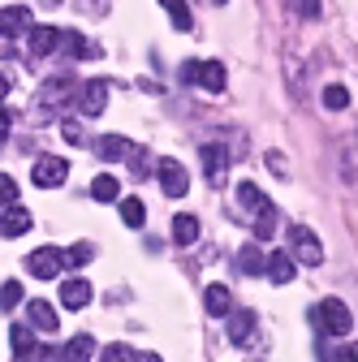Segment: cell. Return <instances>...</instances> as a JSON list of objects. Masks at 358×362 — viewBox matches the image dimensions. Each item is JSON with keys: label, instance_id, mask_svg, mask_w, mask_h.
Masks as SVG:
<instances>
[{"label": "cell", "instance_id": "obj_1", "mask_svg": "<svg viewBox=\"0 0 358 362\" xmlns=\"http://www.w3.org/2000/svg\"><path fill=\"white\" fill-rule=\"evenodd\" d=\"M316 324H320V332H328V337H350V332H354V315H350V306H345L341 298H324V302L316 306Z\"/></svg>", "mask_w": 358, "mask_h": 362}, {"label": "cell", "instance_id": "obj_2", "mask_svg": "<svg viewBox=\"0 0 358 362\" xmlns=\"http://www.w3.org/2000/svg\"><path fill=\"white\" fill-rule=\"evenodd\" d=\"M182 82H195V86L212 90V95H220V90H225V65L220 61H186Z\"/></svg>", "mask_w": 358, "mask_h": 362}, {"label": "cell", "instance_id": "obj_3", "mask_svg": "<svg viewBox=\"0 0 358 362\" xmlns=\"http://www.w3.org/2000/svg\"><path fill=\"white\" fill-rule=\"evenodd\" d=\"M65 177H69V160H61V156H39L30 164V181L39 190H57Z\"/></svg>", "mask_w": 358, "mask_h": 362}, {"label": "cell", "instance_id": "obj_4", "mask_svg": "<svg viewBox=\"0 0 358 362\" xmlns=\"http://www.w3.org/2000/svg\"><path fill=\"white\" fill-rule=\"evenodd\" d=\"M289 246H294V263H306V267H320L324 263L320 238L311 233V229H302V224H294V229H289Z\"/></svg>", "mask_w": 358, "mask_h": 362}, {"label": "cell", "instance_id": "obj_5", "mask_svg": "<svg viewBox=\"0 0 358 362\" xmlns=\"http://www.w3.org/2000/svg\"><path fill=\"white\" fill-rule=\"evenodd\" d=\"M61 267H65V250H57V246H43V250H30L26 255V272H30L35 281L61 276Z\"/></svg>", "mask_w": 358, "mask_h": 362}, {"label": "cell", "instance_id": "obj_6", "mask_svg": "<svg viewBox=\"0 0 358 362\" xmlns=\"http://www.w3.org/2000/svg\"><path fill=\"white\" fill-rule=\"evenodd\" d=\"M108 90H112V86H108L104 78L86 82V86L78 90V112H82V117H100V112L108 108Z\"/></svg>", "mask_w": 358, "mask_h": 362}, {"label": "cell", "instance_id": "obj_7", "mask_svg": "<svg viewBox=\"0 0 358 362\" xmlns=\"http://www.w3.org/2000/svg\"><path fill=\"white\" fill-rule=\"evenodd\" d=\"M294 272H298V263H294V255H285V250H272V255L263 259V276L272 281V285H289Z\"/></svg>", "mask_w": 358, "mask_h": 362}, {"label": "cell", "instance_id": "obj_8", "mask_svg": "<svg viewBox=\"0 0 358 362\" xmlns=\"http://www.w3.org/2000/svg\"><path fill=\"white\" fill-rule=\"evenodd\" d=\"M160 186H164V194H186L190 190V173L177 164V160H160Z\"/></svg>", "mask_w": 358, "mask_h": 362}, {"label": "cell", "instance_id": "obj_9", "mask_svg": "<svg viewBox=\"0 0 358 362\" xmlns=\"http://www.w3.org/2000/svg\"><path fill=\"white\" fill-rule=\"evenodd\" d=\"M199 156H203V173H207V181H212V186H225V173H229V156H225V147L207 143Z\"/></svg>", "mask_w": 358, "mask_h": 362}, {"label": "cell", "instance_id": "obj_10", "mask_svg": "<svg viewBox=\"0 0 358 362\" xmlns=\"http://www.w3.org/2000/svg\"><path fill=\"white\" fill-rule=\"evenodd\" d=\"M26 229H30V211L26 207H18V203L0 207V233H5V238H22Z\"/></svg>", "mask_w": 358, "mask_h": 362}, {"label": "cell", "instance_id": "obj_11", "mask_svg": "<svg viewBox=\"0 0 358 362\" xmlns=\"http://www.w3.org/2000/svg\"><path fill=\"white\" fill-rule=\"evenodd\" d=\"M69 95H74V82H69V78H52V82H43V86H39V100H35V104L57 108V104H65Z\"/></svg>", "mask_w": 358, "mask_h": 362}, {"label": "cell", "instance_id": "obj_12", "mask_svg": "<svg viewBox=\"0 0 358 362\" xmlns=\"http://www.w3.org/2000/svg\"><path fill=\"white\" fill-rule=\"evenodd\" d=\"M9 349H13V358H30V354H39V337L26 324H18V328H9Z\"/></svg>", "mask_w": 358, "mask_h": 362}, {"label": "cell", "instance_id": "obj_13", "mask_svg": "<svg viewBox=\"0 0 358 362\" xmlns=\"http://www.w3.org/2000/svg\"><path fill=\"white\" fill-rule=\"evenodd\" d=\"M30 26V9L26 5H13V9H0V35H22Z\"/></svg>", "mask_w": 358, "mask_h": 362}, {"label": "cell", "instance_id": "obj_14", "mask_svg": "<svg viewBox=\"0 0 358 362\" xmlns=\"http://www.w3.org/2000/svg\"><path fill=\"white\" fill-rule=\"evenodd\" d=\"M129 151H134V143L121 139V134H104V139H96V156H100V160H121V156H129Z\"/></svg>", "mask_w": 358, "mask_h": 362}, {"label": "cell", "instance_id": "obj_15", "mask_svg": "<svg viewBox=\"0 0 358 362\" xmlns=\"http://www.w3.org/2000/svg\"><path fill=\"white\" fill-rule=\"evenodd\" d=\"M86 302H91V285L86 281H65L61 285V306L65 310H82Z\"/></svg>", "mask_w": 358, "mask_h": 362}, {"label": "cell", "instance_id": "obj_16", "mask_svg": "<svg viewBox=\"0 0 358 362\" xmlns=\"http://www.w3.org/2000/svg\"><path fill=\"white\" fill-rule=\"evenodd\" d=\"M255 332V315L250 310H229V341L233 345H246Z\"/></svg>", "mask_w": 358, "mask_h": 362}, {"label": "cell", "instance_id": "obj_17", "mask_svg": "<svg viewBox=\"0 0 358 362\" xmlns=\"http://www.w3.org/2000/svg\"><path fill=\"white\" fill-rule=\"evenodd\" d=\"M91 354H96V341L86 337V332H78L74 341H65V349H61V362H91Z\"/></svg>", "mask_w": 358, "mask_h": 362}, {"label": "cell", "instance_id": "obj_18", "mask_svg": "<svg viewBox=\"0 0 358 362\" xmlns=\"http://www.w3.org/2000/svg\"><path fill=\"white\" fill-rule=\"evenodd\" d=\"M57 39H61V30H52V26H35V30H30V57H52Z\"/></svg>", "mask_w": 358, "mask_h": 362}, {"label": "cell", "instance_id": "obj_19", "mask_svg": "<svg viewBox=\"0 0 358 362\" xmlns=\"http://www.w3.org/2000/svg\"><path fill=\"white\" fill-rule=\"evenodd\" d=\"M203 306H207V315H229V310H233V293H229L225 285H207Z\"/></svg>", "mask_w": 358, "mask_h": 362}, {"label": "cell", "instance_id": "obj_20", "mask_svg": "<svg viewBox=\"0 0 358 362\" xmlns=\"http://www.w3.org/2000/svg\"><path fill=\"white\" fill-rule=\"evenodd\" d=\"M26 315H30V324H35L39 332H57V310L43 302V298H39V302H30V306H26Z\"/></svg>", "mask_w": 358, "mask_h": 362}, {"label": "cell", "instance_id": "obj_21", "mask_svg": "<svg viewBox=\"0 0 358 362\" xmlns=\"http://www.w3.org/2000/svg\"><path fill=\"white\" fill-rule=\"evenodd\" d=\"M173 242L177 246H195L199 242V220L195 216H177L173 220Z\"/></svg>", "mask_w": 358, "mask_h": 362}, {"label": "cell", "instance_id": "obj_22", "mask_svg": "<svg viewBox=\"0 0 358 362\" xmlns=\"http://www.w3.org/2000/svg\"><path fill=\"white\" fill-rule=\"evenodd\" d=\"M255 238L259 242H272L277 238V207L272 203H267L263 211H255Z\"/></svg>", "mask_w": 358, "mask_h": 362}, {"label": "cell", "instance_id": "obj_23", "mask_svg": "<svg viewBox=\"0 0 358 362\" xmlns=\"http://www.w3.org/2000/svg\"><path fill=\"white\" fill-rule=\"evenodd\" d=\"M233 194H238V207H242V211H263V207H267L263 190H259V186H250V181H242Z\"/></svg>", "mask_w": 358, "mask_h": 362}, {"label": "cell", "instance_id": "obj_24", "mask_svg": "<svg viewBox=\"0 0 358 362\" xmlns=\"http://www.w3.org/2000/svg\"><path fill=\"white\" fill-rule=\"evenodd\" d=\"M121 194V181L112 177V173H100L96 181H91V199H100V203H112Z\"/></svg>", "mask_w": 358, "mask_h": 362}, {"label": "cell", "instance_id": "obj_25", "mask_svg": "<svg viewBox=\"0 0 358 362\" xmlns=\"http://www.w3.org/2000/svg\"><path fill=\"white\" fill-rule=\"evenodd\" d=\"M121 220H125V229H143V224H147L143 199H121Z\"/></svg>", "mask_w": 358, "mask_h": 362}, {"label": "cell", "instance_id": "obj_26", "mask_svg": "<svg viewBox=\"0 0 358 362\" xmlns=\"http://www.w3.org/2000/svg\"><path fill=\"white\" fill-rule=\"evenodd\" d=\"M160 5L168 9V18H173L177 30H195V18H190V5H186V0H160Z\"/></svg>", "mask_w": 358, "mask_h": 362}, {"label": "cell", "instance_id": "obj_27", "mask_svg": "<svg viewBox=\"0 0 358 362\" xmlns=\"http://www.w3.org/2000/svg\"><path fill=\"white\" fill-rule=\"evenodd\" d=\"M238 272H246V276H263V255H259V246H242Z\"/></svg>", "mask_w": 358, "mask_h": 362}, {"label": "cell", "instance_id": "obj_28", "mask_svg": "<svg viewBox=\"0 0 358 362\" xmlns=\"http://www.w3.org/2000/svg\"><path fill=\"white\" fill-rule=\"evenodd\" d=\"M57 43H61V48H65V52H69L74 61H86V57H91V43H86L82 35H74V30H69V35H61Z\"/></svg>", "mask_w": 358, "mask_h": 362}, {"label": "cell", "instance_id": "obj_29", "mask_svg": "<svg viewBox=\"0 0 358 362\" xmlns=\"http://www.w3.org/2000/svg\"><path fill=\"white\" fill-rule=\"evenodd\" d=\"M324 108H333V112H341V108H350V86H341V82H333V86H324Z\"/></svg>", "mask_w": 358, "mask_h": 362}, {"label": "cell", "instance_id": "obj_30", "mask_svg": "<svg viewBox=\"0 0 358 362\" xmlns=\"http://www.w3.org/2000/svg\"><path fill=\"white\" fill-rule=\"evenodd\" d=\"M289 9H294L298 18H306V22H316V18H320V0H289Z\"/></svg>", "mask_w": 358, "mask_h": 362}, {"label": "cell", "instance_id": "obj_31", "mask_svg": "<svg viewBox=\"0 0 358 362\" xmlns=\"http://www.w3.org/2000/svg\"><path fill=\"white\" fill-rule=\"evenodd\" d=\"M9 203H18V181L0 173V207H9Z\"/></svg>", "mask_w": 358, "mask_h": 362}, {"label": "cell", "instance_id": "obj_32", "mask_svg": "<svg viewBox=\"0 0 358 362\" xmlns=\"http://www.w3.org/2000/svg\"><path fill=\"white\" fill-rule=\"evenodd\" d=\"M18 302H22V285H18V281H9V285H0V306L9 310V306H18Z\"/></svg>", "mask_w": 358, "mask_h": 362}, {"label": "cell", "instance_id": "obj_33", "mask_svg": "<svg viewBox=\"0 0 358 362\" xmlns=\"http://www.w3.org/2000/svg\"><path fill=\"white\" fill-rule=\"evenodd\" d=\"M129 173L139 177V181H143V177L151 173V164H147V151H129Z\"/></svg>", "mask_w": 358, "mask_h": 362}, {"label": "cell", "instance_id": "obj_34", "mask_svg": "<svg viewBox=\"0 0 358 362\" xmlns=\"http://www.w3.org/2000/svg\"><path fill=\"white\" fill-rule=\"evenodd\" d=\"M129 358H134L129 345H108V349L100 354V362H129Z\"/></svg>", "mask_w": 358, "mask_h": 362}, {"label": "cell", "instance_id": "obj_35", "mask_svg": "<svg viewBox=\"0 0 358 362\" xmlns=\"http://www.w3.org/2000/svg\"><path fill=\"white\" fill-rule=\"evenodd\" d=\"M86 259H91V246H86V242H78V246H74V250L65 255V263H69V267H82Z\"/></svg>", "mask_w": 358, "mask_h": 362}, {"label": "cell", "instance_id": "obj_36", "mask_svg": "<svg viewBox=\"0 0 358 362\" xmlns=\"http://www.w3.org/2000/svg\"><path fill=\"white\" fill-rule=\"evenodd\" d=\"M9 125H13V112H9V108H0V143L9 139Z\"/></svg>", "mask_w": 358, "mask_h": 362}, {"label": "cell", "instance_id": "obj_37", "mask_svg": "<svg viewBox=\"0 0 358 362\" xmlns=\"http://www.w3.org/2000/svg\"><path fill=\"white\" fill-rule=\"evenodd\" d=\"M61 134H65V143H74V147L82 143V129H78L74 121H65V129H61Z\"/></svg>", "mask_w": 358, "mask_h": 362}, {"label": "cell", "instance_id": "obj_38", "mask_svg": "<svg viewBox=\"0 0 358 362\" xmlns=\"http://www.w3.org/2000/svg\"><path fill=\"white\" fill-rule=\"evenodd\" d=\"M267 168H272V173H277V177H281V173H285V160H281V151H267Z\"/></svg>", "mask_w": 358, "mask_h": 362}, {"label": "cell", "instance_id": "obj_39", "mask_svg": "<svg viewBox=\"0 0 358 362\" xmlns=\"http://www.w3.org/2000/svg\"><path fill=\"white\" fill-rule=\"evenodd\" d=\"M9 90H13V82H9L5 74H0V100H5V95H9Z\"/></svg>", "mask_w": 358, "mask_h": 362}, {"label": "cell", "instance_id": "obj_40", "mask_svg": "<svg viewBox=\"0 0 358 362\" xmlns=\"http://www.w3.org/2000/svg\"><path fill=\"white\" fill-rule=\"evenodd\" d=\"M129 362H160V354H134Z\"/></svg>", "mask_w": 358, "mask_h": 362}, {"label": "cell", "instance_id": "obj_41", "mask_svg": "<svg viewBox=\"0 0 358 362\" xmlns=\"http://www.w3.org/2000/svg\"><path fill=\"white\" fill-rule=\"evenodd\" d=\"M333 362H354V345H350V349H341V354H337Z\"/></svg>", "mask_w": 358, "mask_h": 362}, {"label": "cell", "instance_id": "obj_42", "mask_svg": "<svg viewBox=\"0 0 358 362\" xmlns=\"http://www.w3.org/2000/svg\"><path fill=\"white\" fill-rule=\"evenodd\" d=\"M13 362H30V358H13Z\"/></svg>", "mask_w": 358, "mask_h": 362}, {"label": "cell", "instance_id": "obj_43", "mask_svg": "<svg viewBox=\"0 0 358 362\" xmlns=\"http://www.w3.org/2000/svg\"><path fill=\"white\" fill-rule=\"evenodd\" d=\"M212 5H225V0H212Z\"/></svg>", "mask_w": 358, "mask_h": 362}]
</instances>
